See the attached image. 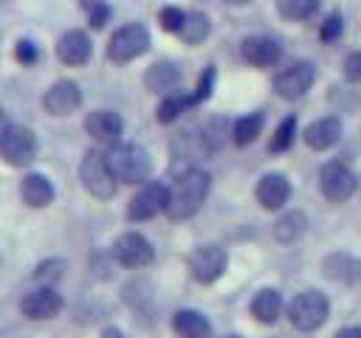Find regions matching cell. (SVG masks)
<instances>
[{
	"instance_id": "cell-43",
	"label": "cell",
	"mask_w": 361,
	"mask_h": 338,
	"mask_svg": "<svg viewBox=\"0 0 361 338\" xmlns=\"http://www.w3.org/2000/svg\"><path fill=\"white\" fill-rule=\"evenodd\" d=\"M0 118H3V107H0Z\"/></svg>"
},
{
	"instance_id": "cell-15",
	"label": "cell",
	"mask_w": 361,
	"mask_h": 338,
	"mask_svg": "<svg viewBox=\"0 0 361 338\" xmlns=\"http://www.w3.org/2000/svg\"><path fill=\"white\" fill-rule=\"evenodd\" d=\"M290 194H293V186H290V177L285 172H265L257 180V186H254V197H257V203L265 211L285 208V203L290 200Z\"/></svg>"
},
{
	"instance_id": "cell-42",
	"label": "cell",
	"mask_w": 361,
	"mask_h": 338,
	"mask_svg": "<svg viewBox=\"0 0 361 338\" xmlns=\"http://www.w3.org/2000/svg\"><path fill=\"white\" fill-rule=\"evenodd\" d=\"M226 338H243V335H226Z\"/></svg>"
},
{
	"instance_id": "cell-2",
	"label": "cell",
	"mask_w": 361,
	"mask_h": 338,
	"mask_svg": "<svg viewBox=\"0 0 361 338\" xmlns=\"http://www.w3.org/2000/svg\"><path fill=\"white\" fill-rule=\"evenodd\" d=\"M107 163H110V172L118 183H127V186H141L149 180L152 175V158L144 146L138 144H113L107 152Z\"/></svg>"
},
{
	"instance_id": "cell-8",
	"label": "cell",
	"mask_w": 361,
	"mask_h": 338,
	"mask_svg": "<svg viewBox=\"0 0 361 338\" xmlns=\"http://www.w3.org/2000/svg\"><path fill=\"white\" fill-rule=\"evenodd\" d=\"M316 82V65L310 59H296L288 68H282L274 76V93L285 101H299L302 96H307V90Z\"/></svg>"
},
{
	"instance_id": "cell-18",
	"label": "cell",
	"mask_w": 361,
	"mask_h": 338,
	"mask_svg": "<svg viewBox=\"0 0 361 338\" xmlns=\"http://www.w3.org/2000/svg\"><path fill=\"white\" fill-rule=\"evenodd\" d=\"M93 56V42L87 37V31L82 28H71L56 39V59L68 68H82L87 65Z\"/></svg>"
},
{
	"instance_id": "cell-6",
	"label": "cell",
	"mask_w": 361,
	"mask_h": 338,
	"mask_svg": "<svg viewBox=\"0 0 361 338\" xmlns=\"http://www.w3.org/2000/svg\"><path fill=\"white\" fill-rule=\"evenodd\" d=\"M149 45H152L149 28L141 23H127L113 31V37L107 42V59L113 65H127V62L144 56L149 51Z\"/></svg>"
},
{
	"instance_id": "cell-36",
	"label": "cell",
	"mask_w": 361,
	"mask_h": 338,
	"mask_svg": "<svg viewBox=\"0 0 361 338\" xmlns=\"http://www.w3.org/2000/svg\"><path fill=\"white\" fill-rule=\"evenodd\" d=\"M183 17H186V11L178 8V6H164V8L158 11V23H161V28L169 31V34H178V28L183 25Z\"/></svg>"
},
{
	"instance_id": "cell-26",
	"label": "cell",
	"mask_w": 361,
	"mask_h": 338,
	"mask_svg": "<svg viewBox=\"0 0 361 338\" xmlns=\"http://www.w3.org/2000/svg\"><path fill=\"white\" fill-rule=\"evenodd\" d=\"M262 127H265V113L262 110L245 113V115H240V118L231 121V141L237 146H251L262 135Z\"/></svg>"
},
{
	"instance_id": "cell-22",
	"label": "cell",
	"mask_w": 361,
	"mask_h": 338,
	"mask_svg": "<svg viewBox=\"0 0 361 338\" xmlns=\"http://www.w3.org/2000/svg\"><path fill=\"white\" fill-rule=\"evenodd\" d=\"M180 79H183V73H180L178 62H172V59H158V62H152V65L147 68V73H144V87H147L149 93L166 96V93H175V90L180 87Z\"/></svg>"
},
{
	"instance_id": "cell-1",
	"label": "cell",
	"mask_w": 361,
	"mask_h": 338,
	"mask_svg": "<svg viewBox=\"0 0 361 338\" xmlns=\"http://www.w3.org/2000/svg\"><path fill=\"white\" fill-rule=\"evenodd\" d=\"M212 192V175L200 166H189V169H180L175 172L172 183H169V200H166V217L180 223V220H189L195 217L206 197Z\"/></svg>"
},
{
	"instance_id": "cell-28",
	"label": "cell",
	"mask_w": 361,
	"mask_h": 338,
	"mask_svg": "<svg viewBox=\"0 0 361 338\" xmlns=\"http://www.w3.org/2000/svg\"><path fill=\"white\" fill-rule=\"evenodd\" d=\"M209 34H212L209 17H206L203 11H186L183 25L178 28V37H180L186 45H200V42L209 39Z\"/></svg>"
},
{
	"instance_id": "cell-37",
	"label": "cell",
	"mask_w": 361,
	"mask_h": 338,
	"mask_svg": "<svg viewBox=\"0 0 361 338\" xmlns=\"http://www.w3.org/2000/svg\"><path fill=\"white\" fill-rule=\"evenodd\" d=\"M341 73H344L347 82L361 84V51H350V54L344 56V62H341Z\"/></svg>"
},
{
	"instance_id": "cell-9",
	"label": "cell",
	"mask_w": 361,
	"mask_h": 338,
	"mask_svg": "<svg viewBox=\"0 0 361 338\" xmlns=\"http://www.w3.org/2000/svg\"><path fill=\"white\" fill-rule=\"evenodd\" d=\"M319 192L330 203H347L358 192V175L341 161H327L319 169Z\"/></svg>"
},
{
	"instance_id": "cell-14",
	"label": "cell",
	"mask_w": 361,
	"mask_h": 338,
	"mask_svg": "<svg viewBox=\"0 0 361 338\" xmlns=\"http://www.w3.org/2000/svg\"><path fill=\"white\" fill-rule=\"evenodd\" d=\"M82 99L85 96H82L79 82H73V79H56L45 90V96H42V110L48 115L65 118V115H71V113H76L82 107Z\"/></svg>"
},
{
	"instance_id": "cell-29",
	"label": "cell",
	"mask_w": 361,
	"mask_h": 338,
	"mask_svg": "<svg viewBox=\"0 0 361 338\" xmlns=\"http://www.w3.org/2000/svg\"><path fill=\"white\" fill-rule=\"evenodd\" d=\"M296 135H299V124H296V115L290 113V115H285V118L276 124V130H274V135H271V141H268V152H271V155L288 152V149L293 146Z\"/></svg>"
},
{
	"instance_id": "cell-33",
	"label": "cell",
	"mask_w": 361,
	"mask_h": 338,
	"mask_svg": "<svg viewBox=\"0 0 361 338\" xmlns=\"http://www.w3.org/2000/svg\"><path fill=\"white\" fill-rule=\"evenodd\" d=\"M79 6H82V11L87 14V25H90L93 31H99V28L107 25V20H110V6H107V0H79Z\"/></svg>"
},
{
	"instance_id": "cell-32",
	"label": "cell",
	"mask_w": 361,
	"mask_h": 338,
	"mask_svg": "<svg viewBox=\"0 0 361 338\" xmlns=\"http://www.w3.org/2000/svg\"><path fill=\"white\" fill-rule=\"evenodd\" d=\"M68 270V262L59 259V256H51V259H42L37 268H34V282L37 284H56Z\"/></svg>"
},
{
	"instance_id": "cell-39",
	"label": "cell",
	"mask_w": 361,
	"mask_h": 338,
	"mask_svg": "<svg viewBox=\"0 0 361 338\" xmlns=\"http://www.w3.org/2000/svg\"><path fill=\"white\" fill-rule=\"evenodd\" d=\"M333 338H361V327H341V330H336Z\"/></svg>"
},
{
	"instance_id": "cell-30",
	"label": "cell",
	"mask_w": 361,
	"mask_h": 338,
	"mask_svg": "<svg viewBox=\"0 0 361 338\" xmlns=\"http://www.w3.org/2000/svg\"><path fill=\"white\" fill-rule=\"evenodd\" d=\"M200 132H203V138H206V144H209V149H212V155H214V152H220V149L226 146V141L231 138V124H228V118L214 115V118H209L206 124H200Z\"/></svg>"
},
{
	"instance_id": "cell-24",
	"label": "cell",
	"mask_w": 361,
	"mask_h": 338,
	"mask_svg": "<svg viewBox=\"0 0 361 338\" xmlns=\"http://www.w3.org/2000/svg\"><path fill=\"white\" fill-rule=\"evenodd\" d=\"M20 197H23V203H25L28 208H45V206L54 203L56 189H54V183H51L45 175L28 172V175L20 180Z\"/></svg>"
},
{
	"instance_id": "cell-13",
	"label": "cell",
	"mask_w": 361,
	"mask_h": 338,
	"mask_svg": "<svg viewBox=\"0 0 361 338\" xmlns=\"http://www.w3.org/2000/svg\"><path fill=\"white\" fill-rule=\"evenodd\" d=\"M62 307H65V299L51 284H37L20 299V313L28 321H51L62 313Z\"/></svg>"
},
{
	"instance_id": "cell-11",
	"label": "cell",
	"mask_w": 361,
	"mask_h": 338,
	"mask_svg": "<svg viewBox=\"0 0 361 338\" xmlns=\"http://www.w3.org/2000/svg\"><path fill=\"white\" fill-rule=\"evenodd\" d=\"M166 200H169V186L161 180H147L127 203V220L147 223V220L158 217L161 211H166Z\"/></svg>"
},
{
	"instance_id": "cell-4",
	"label": "cell",
	"mask_w": 361,
	"mask_h": 338,
	"mask_svg": "<svg viewBox=\"0 0 361 338\" xmlns=\"http://www.w3.org/2000/svg\"><path fill=\"white\" fill-rule=\"evenodd\" d=\"M39 152V141L34 135L31 127L25 124H3L0 127V161L14 166V169H23V166H31L34 158Z\"/></svg>"
},
{
	"instance_id": "cell-5",
	"label": "cell",
	"mask_w": 361,
	"mask_h": 338,
	"mask_svg": "<svg viewBox=\"0 0 361 338\" xmlns=\"http://www.w3.org/2000/svg\"><path fill=\"white\" fill-rule=\"evenodd\" d=\"M79 180L85 186V192L96 200H110L118 189V180L113 177L110 172V163H107V155L102 149H87L82 155V163H79Z\"/></svg>"
},
{
	"instance_id": "cell-35",
	"label": "cell",
	"mask_w": 361,
	"mask_h": 338,
	"mask_svg": "<svg viewBox=\"0 0 361 338\" xmlns=\"http://www.w3.org/2000/svg\"><path fill=\"white\" fill-rule=\"evenodd\" d=\"M341 34H344V17H341L338 11L327 14V17L322 20V25H319V39H322V42H336Z\"/></svg>"
},
{
	"instance_id": "cell-21",
	"label": "cell",
	"mask_w": 361,
	"mask_h": 338,
	"mask_svg": "<svg viewBox=\"0 0 361 338\" xmlns=\"http://www.w3.org/2000/svg\"><path fill=\"white\" fill-rule=\"evenodd\" d=\"M322 273L338 284H358L361 282V259L350 251H330L322 259Z\"/></svg>"
},
{
	"instance_id": "cell-10",
	"label": "cell",
	"mask_w": 361,
	"mask_h": 338,
	"mask_svg": "<svg viewBox=\"0 0 361 338\" xmlns=\"http://www.w3.org/2000/svg\"><path fill=\"white\" fill-rule=\"evenodd\" d=\"M110 254H113V259L121 268H130V270L147 268L155 259V248H152V242L141 231H124V234H118L113 239V245H110Z\"/></svg>"
},
{
	"instance_id": "cell-20",
	"label": "cell",
	"mask_w": 361,
	"mask_h": 338,
	"mask_svg": "<svg viewBox=\"0 0 361 338\" xmlns=\"http://www.w3.org/2000/svg\"><path fill=\"white\" fill-rule=\"evenodd\" d=\"M248 313H251V318L257 324L274 327L285 313V299H282V293L276 287H259L248 301Z\"/></svg>"
},
{
	"instance_id": "cell-16",
	"label": "cell",
	"mask_w": 361,
	"mask_h": 338,
	"mask_svg": "<svg viewBox=\"0 0 361 338\" xmlns=\"http://www.w3.org/2000/svg\"><path fill=\"white\" fill-rule=\"evenodd\" d=\"M240 56L251 68H274L282 59V45L274 37L265 34H251L240 42Z\"/></svg>"
},
{
	"instance_id": "cell-40",
	"label": "cell",
	"mask_w": 361,
	"mask_h": 338,
	"mask_svg": "<svg viewBox=\"0 0 361 338\" xmlns=\"http://www.w3.org/2000/svg\"><path fill=\"white\" fill-rule=\"evenodd\" d=\"M99 338H127V332H124V330H118V327H113V324H110V327H104V330H102V332H99Z\"/></svg>"
},
{
	"instance_id": "cell-23",
	"label": "cell",
	"mask_w": 361,
	"mask_h": 338,
	"mask_svg": "<svg viewBox=\"0 0 361 338\" xmlns=\"http://www.w3.org/2000/svg\"><path fill=\"white\" fill-rule=\"evenodd\" d=\"M172 330H175L180 338H212V332H214L209 315H206L203 310H195V307H180V310H175V315H172Z\"/></svg>"
},
{
	"instance_id": "cell-12",
	"label": "cell",
	"mask_w": 361,
	"mask_h": 338,
	"mask_svg": "<svg viewBox=\"0 0 361 338\" xmlns=\"http://www.w3.org/2000/svg\"><path fill=\"white\" fill-rule=\"evenodd\" d=\"M169 152H172V163H175V172L180 169H189V166H197L203 163L206 158H212V149L200 132V127H192V130H180L172 144H169Z\"/></svg>"
},
{
	"instance_id": "cell-41",
	"label": "cell",
	"mask_w": 361,
	"mask_h": 338,
	"mask_svg": "<svg viewBox=\"0 0 361 338\" xmlns=\"http://www.w3.org/2000/svg\"><path fill=\"white\" fill-rule=\"evenodd\" d=\"M223 3H228V6H248L251 0H223Z\"/></svg>"
},
{
	"instance_id": "cell-19",
	"label": "cell",
	"mask_w": 361,
	"mask_h": 338,
	"mask_svg": "<svg viewBox=\"0 0 361 338\" xmlns=\"http://www.w3.org/2000/svg\"><path fill=\"white\" fill-rule=\"evenodd\" d=\"M85 132L99 144H118L124 132V118L113 110H93L85 118Z\"/></svg>"
},
{
	"instance_id": "cell-3",
	"label": "cell",
	"mask_w": 361,
	"mask_h": 338,
	"mask_svg": "<svg viewBox=\"0 0 361 338\" xmlns=\"http://www.w3.org/2000/svg\"><path fill=\"white\" fill-rule=\"evenodd\" d=\"M285 315H288V321H290L293 330H299V332H316L330 318V299L322 290H316V287L299 290L288 301Z\"/></svg>"
},
{
	"instance_id": "cell-7",
	"label": "cell",
	"mask_w": 361,
	"mask_h": 338,
	"mask_svg": "<svg viewBox=\"0 0 361 338\" xmlns=\"http://www.w3.org/2000/svg\"><path fill=\"white\" fill-rule=\"evenodd\" d=\"M186 265H189V276L197 284H214L228 268V254L217 242H203L189 254Z\"/></svg>"
},
{
	"instance_id": "cell-31",
	"label": "cell",
	"mask_w": 361,
	"mask_h": 338,
	"mask_svg": "<svg viewBox=\"0 0 361 338\" xmlns=\"http://www.w3.org/2000/svg\"><path fill=\"white\" fill-rule=\"evenodd\" d=\"M322 0H276V8L285 20L290 23H302V20H310L316 11H319Z\"/></svg>"
},
{
	"instance_id": "cell-34",
	"label": "cell",
	"mask_w": 361,
	"mask_h": 338,
	"mask_svg": "<svg viewBox=\"0 0 361 338\" xmlns=\"http://www.w3.org/2000/svg\"><path fill=\"white\" fill-rule=\"evenodd\" d=\"M214 82H217V68H214V65H206L203 73H200V79H197V84H195V90H192L195 104H200V101H206V99L212 96Z\"/></svg>"
},
{
	"instance_id": "cell-17",
	"label": "cell",
	"mask_w": 361,
	"mask_h": 338,
	"mask_svg": "<svg viewBox=\"0 0 361 338\" xmlns=\"http://www.w3.org/2000/svg\"><path fill=\"white\" fill-rule=\"evenodd\" d=\"M344 135V124L338 115H322L313 118L305 130H302V141L307 144V149L313 152H327L330 146H336Z\"/></svg>"
},
{
	"instance_id": "cell-27",
	"label": "cell",
	"mask_w": 361,
	"mask_h": 338,
	"mask_svg": "<svg viewBox=\"0 0 361 338\" xmlns=\"http://www.w3.org/2000/svg\"><path fill=\"white\" fill-rule=\"evenodd\" d=\"M192 107H197L195 99H192V93L175 90V93H166V96L161 99V104H158V110H155V118H158V124H172V121H178L186 110H192Z\"/></svg>"
},
{
	"instance_id": "cell-38",
	"label": "cell",
	"mask_w": 361,
	"mask_h": 338,
	"mask_svg": "<svg viewBox=\"0 0 361 338\" xmlns=\"http://www.w3.org/2000/svg\"><path fill=\"white\" fill-rule=\"evenodd\" d=\"M14 59H17L20 65H34V62L39 59V45L31 42V39H20V42L14 45Z\"/></svg>"
},
{
	"instance_id": "cell-25",
	"label": "cell",
	"mask_w": 361,
	"mask_h": 338,
	"mask_svg": "<svg viewBox=\"0 0 361 338\" xmlns=\"http://www.w3.org/2000/svg\"><path fill=\"white\" fill-rule=\"evenodd\" d=\"M307 225H310L307 214L299 211V208H290L282 217H276V223H274V239L282 242V245H290V242H296V239H302L307 234Z\"/></svg>"
}]
</instances>
